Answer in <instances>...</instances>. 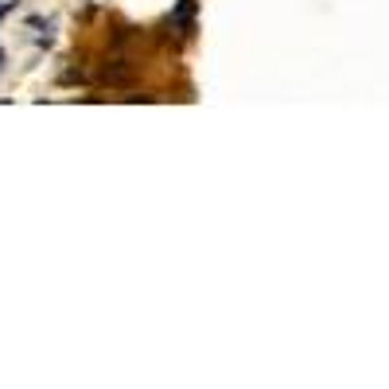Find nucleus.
Masks as SVG:
<instances>
[{"label":"nucleus","instance_id":"f03ea898","mask_svg":"<svg viewBox=\"0 0 389 389\" xmlns=\"http://www.w3.org/2000/svg\"><path fill=\"white\" fill-rule=\"evenodd\" d=\"M105 78H110V82H128V67H121V62H117V67H110V70H105Z\"/></svg>","mask_w":389,"mask_h":389},{"label":"nucleus","instance_id":"f257e3e1","mask_svg":"<svg viewBox=\"0 0 389 389\" xmlns=\"http://www.w3.org/2000/svg\"><path fill=\"white\" fill-rule=\"evenodd\" d=\"M194 8H199V0H179V4H176V12H171V24H179V27H191Z\"/></svg>","mask_w":389,"mask_h":389},{"label":"nucleus","instance_id":"7ed1b4c3","mask_svg":"<svg viewBox=\"0 0 389 389\" xmlns=\"http://www.w3.org/2000/svg\"><path fill=\"white\" fill-rule=\"evenodd\" d=\"M0 67H4V47H0Z\"/></svg>","mask_w":389,"mask_h":389}]
</instances>
